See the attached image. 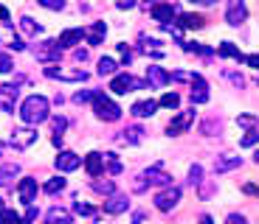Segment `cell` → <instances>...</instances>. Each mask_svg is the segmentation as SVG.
<instances>
[{
    "label": "cell",
    "instance_id": "1",
    "mask_svg": "<svg viewBox=\"0 0 259 224\" xmlns=\"http://www.w3.org/2000/svg\"><path fill=\"white\" fill-rule=\"evenodd\" d=\"M48 112H51L48 98L45 96H29L20 106V118L26 120V124L37 126V124H43V120H48Z\"/></svg>",
    "mask_w": 259,
    "mask_h": 224
},
{
    "label": "cell",
    "instance_id": "2",
    "mask_svg": "<svg viewBox=\"0 0 259 224\" xmlns=\"http://www.w3.org/2000/svg\"><path fill=\"white\" fill-rule=\"evenodd\" d=\"M150 185H169V174H164V171H161V166L147 168L144 174L133 182V190H136V194H144Z\"/></svg>",
    "mask_w": 259,
    "mask_h": 224
},
{
    "label": "cell",
    "instance_id": "3",
    "mask_svg": "<svg viewBox=\"0 0 259 224\" xmlns=\"http://www.w3.org/2000/svg\"><path fill=\"white\" fill-rule=\"evenodd\" d=\"M93 110H96V115H99L101 120H118V118H121L118 104H113L104 92H96V96H93Z\"/></svg>",
    "mask_w": 259,
    "mask_h": 224
},
{
    "label": "cell",
    "instance_id": "4",
    "mask_svg": "<svg viewBox=\"0 0 259 224\" xmlns=\"http://www.w3.org/2000/svg\"><path fill=\"white\" fill-rule=\"evenodd\" d=\"M144 87H147L144 82L127 76V73H118V76H113V82H110V90H113L115 96H124V92H133V90H144Z\"/></svg>",
    "mask_w": 259,
    "mask_h": 224
},
{
    "label": "cell",
    "instance_id": "5",
    "mask_svg": "<svg viewBox=\"0 0 259 224\" xmlns=\"http://www.w3.org/2000/svg\"><path fill=\"white\" fill-rule=\"evenodd\" d=\"M59 50H62V48H59L57 40H45V42H40V45L34 48V56L40 59V62H57Z\"/></svg>",
    "mask_w": 259,
    "mask_h": 224
},
{
    "label": "cell",
    "instance_id": "6",
    "mask_svg": "<svg viewBox=\"0 0 259 224\" xmlns=\"http://www.w3.org/2000/svg\"><path fill=\"white\" fill-rule=\"evenodd\" d=\"M245 17H248L245 0H228V8H225V22L237 28L239 22H245Z\"/></svg>",
    "mask_w": 259,
    "mask_h": 224
},
{
    "label": "cell",
    "instance_id": "7",
    "mask_svg": "<svg viewBox=\"0 0 259 224\" xmlns=\"http://www.w3.org/2000/svg\"><path fill=\"white\" fill-rule=\"evenodd\" d=\"M189 98H192V104H206L209 101V84H206V78L200 73H192V92H189Z\"/></svg>",
    "mask_w": 259,
    "mask_h": 224
},
{
    "label": "cell",
    "instance_id": "8",
    "mask_svg": "<svg viewBox=\"0 0 259 224\" xmlns=\"http://www.w3.org/2000/svg\"><path fill=\"white\" fill-rule=\"evenodd\" d=\"M178 202H180V188H178V185H169L166 190H161V194L155 196V204H158V210H172Z\"/></svg>",
    "mask_w": 259,
    "mask_h": 224
},
{
    "label": "cell",
    "instance_id": "9",
    "mask_svg": "<svg viewBox=\"0 0 259 224\" xmlns=\"http://www.w3.org/2000/svg\"><path fill=\"white\" fill-rule=\"evenodd\" d=\"M17 194H20V202L26 204V208H31V204H34V196H37V180H34V176H26V180H20V185H17Z\"/></svg>",
    "mask_w": 259,
    "mask_h": 224
},
{
    "label": "cell",
    "instance_id": "10",
    "mask_svg": "<svg viewBox=\"0 0 259 224\" xmlns=\"http://www.w3.org/2000/svg\"><path fill=\"white\" fill-rule=\"evenodd\" d=\"M169 82H172V73H166L164 68H158V64H150V68H147V84H152V87H166Z\"/></svg>",
    "mask_w": 259,
    "mask_h": 224
},
{
    "label": "cell",
    "instance_id": "11",
    "mask_svg": "<svg viewBox=\"0 0 259 224\" xmlns=\"http://www.w3.org/2000/svg\"><path fill=\"white\" fill-rule=\"evenodd\" d=\"M37 140V132L34 129H17L12 138L6 140V146H15V148H26V146H31Z\"/></svg>",
    "mask_w": 259,
    "mask_h": 224
},
{
    "label": "cell",
    "instance_id": "12",
    "mask_svg": "<svg viewBox=\"0 0 259 224\" xmlns=\"http://www.w3.org/2000/svg\"><path fill=\"white\" fill-rule=\"evenodd\" d=\"M48 78H65V82H85L87 73L85 70H59V68H45Z\"/></svg>",
    "mask_w": 259,
    "mask_h": 224
},
{
    "label": "cell",
    "instance_id": "13",
    "mask_svg": "<svg viewBox=\"0 0 259 224\" xmlns=\"http://www.w3.org/2000/svg\"><path fill=\"white\" fill-rule=\"evenodd\" d=\"M192 120H194V110L180 112L178 118H172V120H169V126H166V132H169V134H180L183 129H189V126H192Z\"/></svg>",
    "mask_w": 259,
    "mask_h": 224
},
{
    "label": "cell",
    "instance_id": "14",
    "mask_svg": "<svg viewBox=\"0 0 259 224\" xmlns=\"http://www.w3.org/2000/svg\"><path fill=\"white\" fill-rule=\"evenodd\" d=\"M82 36H85V31H82V28H65L57 42H59V48H73V45H79Z\"/></svg>",
    "mask_w": 259,
    "mask_h": 224
},
{
    "label": "cell",
    "instance_id": "15",
    "mask_svg": "<svg viewBox=\"0 0 259 224\" xmlns=\"http://www.w3.org/2000/svg\"><path fill=\"white\" fill-rule=\"evenodd\" d=\"M130 208V199L124 194H113L107 199V202H104V210H107V213H113V216H118V213H124V210Z\"/></svg>",
    "mask_w": 259,
    "mask_h": 224
},
{
    "label": "cell",
    "instance_id": "16",
    "mask_svg": "<svg viewBox=\"0 0 259 224\" xmlns=\"http://www.w3.org/2000/svg\"><path fill=\"white\" fill-rule=\"evenodd\" d=\"M152 17H155L161 26H166V22H172V17H175V6L172 3H155V6H152Z\"/></svg>",
    "mask_w": 259,
    "mask_h": 224
},
{
    "label": "cell",
    "instance_id": "17",
    "mask_svg": "<svg viewBox=\"0 0 259 224\" xmlns=\"http://www.w3.org/2000/svg\"><path fill=\"white\" fill-rule=\"evenodd\" d=\"M82 157H76L73 152H59L57 154V168L59 171H73V168H79Z\"/></svg>",
    "mask_w": 259,
    "mask_h": 224
},
{
    "label": "cell",
    "instance_id": "18",
    "mask_svg": "<svg viewBox=\"0 0 259 224\" xmlns=\"http://www.w3.org/2000/svg\"><path fill=\"white\" fill-rule=\"evenodd\" d=\"M85 168H87V174H90V176H99L101 168H104V154L90 152V154L85 157Z\"/></svg>",
    "mask_w": 259,
    "mask_h": 224
},
{
    "label": "cell",
    "instance_id": "19",
    "mask_svg": "<svg viewBox=\"0 0 259 224\" xmlns=\"http://www.w3.org/2000/svg\"><path fill=\"white\" fill-rule=\"evenodd\" d=\"M45 224H71V213L62 208H51L45 213Z\"/></svg>",
    "mask_w": 259,
    "mask_h": 224
},
{
    "label": "cell",
    "instance_id": "20",
    "mask_svg": "<svg viewBox=\"0 0 259 224\" xmlns=\"http://www.w3.org/2000/svg\"><path fill=\"white\" fill-rule=\"evenodd\" d=\"M239 157H220V160H214V174H225V171H234V168H239Z\"/></svg>",
    "mask_w": 259,
    "mask_h": 224
},
{
    "label": "cell",
    "instance_id": "21",
    "mask_svg": "<svg viewBox=\"0 0 259 224\" xmlns=\"http://www.w3.org/2000/svg\"><path fill=\"white\" fill-rule=\"evenodd\" d=\"M104 34H107V26H104V22H93L90 31H87V45H101Z\"/></svg>",
    "mask_w": 259,
    "mask_h": 224
},
{
    "label": "cell",
    "instance_id": "22",
    "mask_svg": "<svg viewBox=\"0 0 259 224\" xmlns=\"http://www.w3.org/2000/svg\"><path fill=\"white\" fill-rule=\"evenodd\" d=\"M155 110H158L155 101H138V104H133V115L136 118H150V115H155Z\"/></svg>",
    "mask_w": 259,
    "mask_h": 224
},
{
    "label": "cell",
    "instance_id": "23",
    "mask_svg": "<svg viewBox=\"0 0 259 224\" xmlns=\"http://www.w3.org/2000/svg\"><path fill=\"white\" fill-rule=\"evenodd\" d=\"M178 22H180V28H203L206 26V20H203L200 14H180L178 17Z\"/></svg>",
    "mask_w": 259,
    "mask_h": 224
},
{
    "label": "cell",
    "instance_id": "24",
    "mask_svg": "<svg viewBox=\"0 0 259 224\" xmlns=\"http://www.w3.org/2000/svg\"><path fill=\"white\" fill-rule=\"evenodd\" d=\"M217 54H220V56H228V59H237V62H242V59H245V56L239 54V48L234 45V42H220Z\"/></svg>",
    "mask_w": 259,
    "mask_h": 224
},
{
    "label": "cell",
    "instance_id": "25",
    "mask_svg": "<svg viewBox=\"0 0 259 224\" xmlns=\"http://www.w3.org/2000/svg\"><path fill=\"white\" fill-rule=\"evenodd\" d=\"M20 174V166L17 162H6V166H0V185H6V182H12V176Z\"/></svg>",
    "mask_w": 259,
    "mask_h": 224
},
{
    "label": "cell",
    "instance_id": "26",
    "mask_svg": "<svg viewBox=\"0 0 259 224\" xmlns=\"http://www.w3.org/2000/svg\"><path fill=\"white\" fill-rule=\"evenodd\" d=\"M115 68H118V64H115V59H110V56H101L99 59V76H113L115 73Z\"/></svg>",
    "mask_w": 259,
    "mask_h": 224
},
{
    "label": "cell",
    "instance_id": "27",
    "mask_svg": "<svg viewBox=\"0 0 259 224\" xmlns=\"http://www.w3.org/2000/svg\"><path fill=\"white\" fill-rule=\"evenodd\" d=\"M104 168H107L110 174H121L124 171V166H121V160H118V157H115V154H104Z\"/></svg>",
    "mask_w": 259,
    "mask_h": 224
},
{
    "label": "cell",
    "instance_id": "28",
    "mask_svg": "<svg viewBox=\"0 0 259 224\" xmlns=\"http://www.w3.org/2000/svg\"><path fill=\"white\" fill-rule=\"evenodd\" d=\"M20 28H23V34H29V36H34V34H40V31H43V26H40V22H34L31 17H23Z\"/></svg>",
    "mask_w": 259,
    "mask_h": 224
},
{
    "label": "cell",
    "instance_id": "29",
    "mask_svg": "<svg viewBox=\"0 0 259 224\" xmlns=\"http://www.w3.org/2000/svg\"><path fill=\"white\" fill-rule=\"evenodd\" d=\"M141 134H144V132H141L138 126H133V129H127V132H121V138H118V140H121V143H138Z\"/></svg>",
    "mask_w": 259,
    "mask_h": 224
},
{
    "label": "cell",
    "instance_id": "30",
    "mask_svg": "<svg viewBox=\"0 0 259 224\" xmlns=\"http://www.w3.org/2000/svg\"><path fill=\"white\" fill-rule=\"evenodd\" d=\"M178 104H180L178 92H166V96H161V106H166V110H175Z\"/></svg>",
    "mask_w": 259,
    "mask_h": 224
},
{
    "label": "cell",
    "instance_id": "31",
    "mask_svg": "<svg viewBox=\"0 0 259 224\" xmlns=\"http://www.w3.org/2000/svg\"><path fill=\"white\" fill-rule=\"evenodd\" d=\"M0 224H23L15 210H0Z\"/></svg>",
    "mask_w": 259,
    "mask_h": 224
},
{
    "label": "cell",
    "instance_id": "32",
    "mask_svg": "<svg viewBox=\"0 0 259 224\" xmlns=\"http://www.w3.org/2000/svg\"><path fill=\"white\" fill-rule=\"evenodd\" d=\"M62 188H65V180H62V176H54V180L45 182V190H48V194H59Z\"/></svg>",
    "mask_w": 259,
    "mask_h": 224
},
{
    "label": "cell",
    "instance_id": "33",
    "mask_svg": "<svg viewBox=\"0 0 259 224\" xmlns=\"http://www.w3.org/2000/svg\"><path fill=\"white\" fill-rule=\"evenodd\" d=\"M200 176H203V168L197 166V162H194V166L189 168V185H200V182H203Z\"/></svg>",
    "mask_w": 259,
    "mask_h": 224
},
{
    "label": "cell",
    "instance_id": "34",
    "mask_svg": "<svg viewBox=\"0 0 259 224\" xmlns=\"http://www.w3.org/2000/svg\"><path fill=\"white\" fill-rule=\"evenodd\" d=\"M73 210H76L79 216H93V213H96L93 204H85V202H73Z\"/></svg>",
    "mask_w": 259,
    "mask_h": 224
},
{
    "label": "cell",
    "instance_id": "35",
    "mask_svg": "<svg viewBox=\"0 0 259 224\" xmlns=\"http://www.w3.org/2000/svg\"><path fill=\"white\" fill-rule=\"evenodd\" d=\"M93 190H99V194H110V196H113L115 185H113L110 180H104V182H93Z\"/></svg>",
    "mask_w": 259,
    "mask_h": 224
},
{
    "label": "cell",
    "instance_id": "36",
    "mask_svg": "<svg viewBox=\"0 0 259 224\" xmlns=\"http://www.w3.org/2000/svg\"><path fill=\"white\" fill-rule=\"evenodd\" d=\"M93 96H96V90H82V92L73 96V101H76V104H85V101H93Z\"/></svg>",
    "mask_w": 259,
    "mask_h": 224
},
{
    "label": "cell",
    "instance_id": "37",
    "mask_svg": "<svg viewBox=\"0 0 259 224\" xmlns=\"http://www.w3.org/2000/svg\"><path fill=\"white\" fill-rule=\"evenodd\" d=\"M256 143H259V132H248L242 140H239V146H245V148H248V146H256Z\"/></svg>",
    "mask_w": 259,
    "mask_h": 224
},
{
    "label": "cell",
    "instance_id": "38",
    "mask_svg": "<svg viewBox=\"0 0 259 224\" xmlns=\"http://www.w3.org/2000/svg\"><path fill=\"white\" fill-rule=\"evenodd\" d=\"M12 68H15V62H12V56L0 54V73H9Z\"/></svg>",
    "mask_w": 259,
    "mask_h": 224
},
{
    "label": "cell",
    "instance_id": "39",
    "mask_svg": "<svg viewBox=\"0 0 259 224\" xmlns=\"http://www.w3.org/2000/svg\"><path fill=\"white\" fill-rule=\"evenodd\" d=\"M237 124L239 126H253V124H259V115H239Z\"/></svg>",
    "mask_w": 259,
    "mask_h": 224
},
{
    "label": "cell",
    "instance_id": "40",
    "mask_svg": "<svg viewBox=\"0 0 259 224\" xmlns=\"http://www.w3.org/2000/svg\"><path fill=\"white\" fill-rule=\"evenodd\" d=\"M211 132H220V120H206L203 124V134H211Z\"/></svg>",
    "mask_w": 259,
    "mask_h": 224
},
{
    "label": "cell",
    "instance_id": "41",
    "mask_svg": "<svg viewBox=\"0 0 259 224\" xmlns=\"http://www.w3.org/2000/svg\"><path fill=\"white\" fill-rule=\"evenodd\" d=\"M40 6H45V8H57V12H62L65 3H62V0H40Z\"/></svg>",
    "mask_w": 259,
    "mask_h": 224
},
{
    "label": "cell",
    "instance_id": "42",
    "mask_svg": "<svg viewBox=\"0 0 259 224\" xmlns=\"http://www.w3.org/2000/svg\"><path fill=\"white\" fill-rule=\"evenodd\" d=\"M242 62L248 64V68H256V70H259V54H251V56H245Z\"/></svg>",
    "mask_w": 259,
    "mask_h": 224
},
{
    "label": "cell",
    "instance_id": "43",
    "mask_svg": "<svg viewBox=\"0 0 259 224\" xmlns=\"http://www.w3.org/2000/svg\"><path fill=\"white\" fill-rule=\"evenodd\" d=\"M225 76H228V78H231V82L237 84V87H242V84H245V78H242V76H239V73H231V70H225Z\"/></svg>",
    "mask_w": 259,
    "mask_h": 224
},
{
    "label": "cell",
    "instance_id": "44",
    "mask_svg": "<svg viewBox=\"0 0 259 224\" xmlns=\"http://www.w3.org/2000/svg\"><path fill=\"white\" fill-rule=\"evenodd\" d=\"M242 190H245V194H251V196H259V185H253V182H245Z\"/></svg>",
    "mask_w": 259,
    "mask_h": 224
},
{
    "label": "cell",
    "instance_id": "45",
    "mask_svg": "<svg viewBox=\"0 0 259 224\" xmlns=\"http://www.w3.org/2000/svg\"><path fill=\"white\" fill-rule=\"evenodd\" d=\"M225 224H245V216H239V213H234V216H228V222Z\"/></svg>",
    "mask_w": 259,
    "mask_h": 224
},
{
    "label": "cell",
    "instance_id": "46",
    "mask_svg": "<svg viewBox=\"0 0 259 224\" xmlns=\"http://www.w3.org/2000/svg\"><path fill=\"white\" fill-rule=\"evenodd\" d=\"M118 54H121V59H124V62H130V48L124 45V42L118 45Z\"/></svg>",
    "mask_w": 259,
    "mask_h": 224
},
{
    "label": "cell",
    "instance_id": "47",
    "mask_svg": "<svg viewBox=\"0 0 259 224\" xmlns=\"http://www.w3.org/2000/svg\"><path fill=\"white\" fill-rule=\"evenodd\" d=\"M115 3H118V8H133L136 6V0H115Z\"/></svg>",
    "mask_w": 259,
    "mask_h": 224
},
{
    "label": "cell",
    "instance_id": "48",
    "mask_svg": "<svg viewBox=\"0 0 259 224\" xmlns=\"http://www.w3.org/2000/svg\"><path fill=\"white\" fill-rule=\"evenodd\" d=\"M34 218H37V208H34V204H31V208H29V213H26V222H34Z\"/></svg>",
    "mask_w": 259,
    "mask_h": 224
},
{
    "label": "cell",
    "instance_id": "49",
    "mask_svg": "<svg viewBox=\"0 0 259 224\" xmlns=\"http://www.w3.org/2000/svg\"><path fill=\"white\" fill-rule=\"evenodd\" d=\"M0 20H6L9 26H12V17H9V8L6 6H0Z\"/></svg>",
    "mask_w": 259,
    "mask_h": 224
},
{
    "label": "cell",
    "instance_id": "50",
    "mask_svg": "<svg viewBox=\"0 0 259 224\" xmlns=\"http://www.w3.org/2000/svg\"><path fill=\"white\" fill-rule=\"evenodd\" d=\"M144 218H147V213H144V210H138L136 216H133V224H141Z\"/></svg>",
    "mask_w": 259,
    "mask_h": 224
},
{
    "label": "cell",
    "instance_id": "51",
    "mask_svg": "<svg viewBox=\"0 0 259 224\" xmlns=\"http://www.w3.org/2000/svg\"><path fill=\"white\" fill-rule=\"evenodd\" d=\"M73 56H76V62H85V59H87V50H73Z\"/></svg>",
    "mask_w": 259,
    "mask_h": 224
},
{
    "label": "cell",
    "instance_id": "52",
    "mask_svg": "<svg viewBox=\"0 0 259 224\" xmlns=\"http://www.w3.org/2000/svg\"><path fill=\"white\" fill-rule=\"evenodd\" d=\"M12 48H15V50H23L26 45H23V40H12Z\"/></svg>",
    "mask_w": 259,
    "mask_h": 224
},
{
    "label": "cell",
    "instance_id": "53",
    "mask_svg": "<svg viewBox=\"0 0 259 224\" xmlns=\"http://www.w3.org/2000/svg\"><path fill=\"white\" fill-rule=\"evenodd\" d=\"M192 3H200V6H211V3H217V0H192Z\"/></svg>",
    "mask_w": 259,
    "mask_h": 224
},
{
    "label": "cell",
    "instance_id": "54",
    "mask_svg": "<svg viewBox=\"0 0 259 224\" xmlns=\"http://www.w3.org/2000/svg\"><path fill=\"white\" fill-rule=\"evenodd\" d=\"M200 224H214V222H211V216H200Z\"/></svg>",
    "mask_w": 259,
    "mask_h": 224
},
{
    "label": "cell",
    "instance_id": "55",
    "mask_svg": "<svg viewBox=\"0 0 259 224\" xmlns=\"http://www.w3.org/2000/svg\"><path fill=\"white\" fill-rule=\"evenodd\" d=\"M253 160H256V162H259V152H256V154H253Z\"/></svg>",
    "mask_w": 259,
    "mask_h": 224
},
{
    "label": "cell",
    "instance_id": "56",
    "mask_svg": "<svg viewBox=\"0 0 259 224\" xmlns=\"http://www.w3.org/2000/svg\"><path fill=\"white\" fill-rule=\"evenodd\" d=\"M0 210H6V208H3V199H0Z\"/></svg>",
    "mask_w": 259,
    "mask_h": 224
},
{
    "label": "cell",
    "instance_id": "57",
    "mask_svg": "<svg viewBox=\"0 0 259 224\" xmlns=\"http://www.w3.org/2000/svg\"><path fill=\"white\" fill-rule=\"evenodd\" d=\"M96 224H104V222H101V218H99V222H96Z\"/></svg>",
    "mask_w": 259,
    "mask_h": 224
},
{
    "label": "cell",
    "instance_id": "58",
    "mask_svg": "<svg viewBox=\"0 0 259 224\" xmlns=\"http://www.w3.org/2000/svg\"><path fill=\"white\" fill-rule=\"evenodd\" d=\"M3 106H6V104H0V110H3Z\"/></svg>",
    "mask_w": 259,
    "mask_h": 224
}]
</instances>
